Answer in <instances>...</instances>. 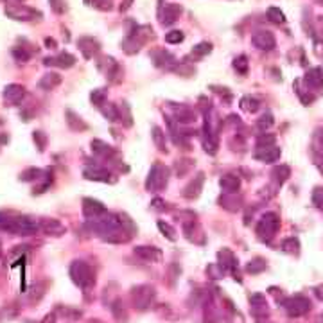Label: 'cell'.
<instances>
[{
    "label": "cell",
    "instance_id": "obj_1",
    "mask_svg": "<svg viewBox=\"0 0 323 323\" xmlns=\"http://www.w3.org/2000/svg\"><path fill=\"white\" fill-rule=\"evenodd\" d=\"M69 273H70V278H72L74 284L79 285L85 293H88V291L94 289L95 271L88 262H85V260H74V262L70 264Z\"/></svg>",
    "mask_w": 323,
    "mask_h": 323
},
{
    "label": "cell",
    "instance_id": "obj_2",
    "mask_svg": "<svg viewBox=\"0 0 323 323\" xmlns=\"http://www.w3.org/2000/svg\"><path fill=\"white\" fill-rule=\"evenodd\" d=\"M278 228H280V217L275 214V212H267V214H264L262 217L258 219L255 232H257V237L260 241L269 242L273 237L276 235Z\"/></svg>",
    "mask_w": 323,
    "mask_h": 323
},
{
    "label": "cell",
    "instance_id": "obj_3",
    "mask_svg": "<svg viewBox=\"0 0 323 323\" xmlns=\"http://www.w3.org/2000/svg\"><path fill=\"white\" fill-rule=\"evenodd\" d=\"M129 298H131V303L137 310H147L153 303H155L156 298V291L155 287H151L147 284L137 285V287L131 289L129 293Z\"/></svg>",
    "mask_w": 323,
    "mask_h": 323
},
{
    "label": "cell",
    "instance_id": "obj_4",
    "mask_svg": "<svg viewBox=\"0 0 323 323\" xmlns=\"http://www.w3.org/2000/svg\"><path fill=\"white\" fill-rule=\"evenodd\" d=\"M169 167L162 164H155L151 167L149 171V176L146 180V189L149 192H158V190L165 189L167 187V181H169Z\"/></svg>",
    "mask_w": 323,
    "mask_h": 323
},
{
    "label": "cell",
    "instance_id": "obj_5",
    "mask_svg": "<svg viewBox=\"0 0 323 323\" xmlns=\"http://www.w3.org/2000/svg\"><path fill=\"white\" fill-rule=\"evenodd\" d=\"M40 223V232H43L45 235L51 237H61L67 233V226L61 221L54 219V217H43L38 221Z\"/></svg>",
    "mask_w": 323,
    "mask_h": 323
},
{
    "label": "cell",
    "instance_id": "obj_6",
    "mask_svg": "<svg viewBox=\"0 0 323 323\" xmlns=\"http://www.w3.org/2000/svg\"><path fill=\"white\" fill-rule=\"evenodd\" d=\"M103 214H106V207L101 201L92 198L83 199V215L85 217H88V219H97Z\"/></svg>",
    "mask_w": 323,
    "mask_h": 323
},
{
    "label": "cell",
    "instance_id": "obj_7",
    "mask_svg": "<svg viewBox=\"0 0 323 323\" xmlns=\"http://www.w3.org/2000/svg\"><path fill=\"white\" fill-rule=\"evenodd\" d=\"M6 13H8L11 18H15V20H33V18L40 17L38 11L27 8V6H20V4L8 6V8H6Z\"/></svg>",
    "mask_w": 323,
    "mask_h": 323
},
{
    "label": "cell",
    "instance_id": "obj_8",
    "mask_svg": "<svg viewBox=\"0 0 323 323\" xmlns=\"http://www.w3.org/2000/svg\"><path fill=\"white\" fill-rule=\"evenodd\" d=\"M24 97H26V88L22 85H9L6 86L4 90V103L8 104V106H17V104H20L22 101H24Z\"/></svg>",
    "mask_w": 323,
    "mask_h": 323
},
{
    "label": "cell",
    "instance_id": "obj_9",
    "mask_svg": "<svg viewBox=\"0 0 323 323\" xmlns=\"http://www.w3.org/2000/svg\"><path fill=\"white\" fill-rule=\"evenodd\" d=\"M133 253L140 260H144V262H160L162 257H164L162 251L158 248H155V246H137L133 250Z\"/></svg>",
    "mask_w": 323,
    "mask_h": 323
},
{
    "label": "cell",
    "instance_id": "obj_10",
    "mask_svg": "<svg viewBox=\"0 0 323 323\" xmlns=\"http://www.w3.org/2000/svg\"><path fill=\"white\" fill-rule=\"evenodd\" d=\"M285 309H287V312L291 316H300L310 309V301L303 296L289 298V300L285 301Z\"/></svg>",
    "mask_w": 323,
    "mask_h": 323
},
{
    "label": "cell",
    "instance_id": "obj_11",
    "mask_svg": "<svg viewBox=\"0 0 323 323\" xmlns=\"http://www.w3.org/2000/svg\"><path fill=\"white\" fill-rule=\"evenodd\" d=\"M251 42H253L255 47L262 49V51H271V49L276 45L275 36H273L269 31H258V33H255Z\"/></svg>",
    "mask_w": 323,
    "mask_h": 323
},
{
    "label": "cell",
    "instance_id": "obj_12",
    "mask_svg": "<svg viewBox=\"0 0 323 323\" xmlns=\"http://www.w3.org/2000/svg\"><path fill=\"white\" fill-rule=\"evenodd\" d=\"M217 260H219V266L223 267L224 271H232L233 275H237V258L235 255H233L232 250H228V248H223V250L217 253Z\"/></svg>",
    "mask_w": 323,
    "mask_h": 323
},
{
    "label": "cell",
    "instance_id": "obj_13",
    "mask_svg": "<svg viewBox=\"0 0 323 323\" xmlns=\"http://www.w3.org/2000/svg\"><path fill=\"white\" fill-rule=\"evenodd\" d=\"M255 158L260 160V162H266V164H273V162H276L280 158V147H276L275 144L258 147L255 151Z\"/></svg>",
    "mask_w": 323,
    "mask_h": 323
},
{
    "label": "cell",
    "instance_id": "obj_14",
    "mask_svg": "<svg viewBox=\"0 0 323 323\" xmlns=\"http://www.w3.org/2000/svg\"><path fill=\"white\" fill-rule=\"evenodd\" d=\"M85 178L86 180H94V181H104V183H113L115 178H112V172L108 171V169H103V167H88L85 169Z\"/></svg>",
    "mask_w": 323,
    "mask_h": 323
},
{
    "label": "cell",
    "instance_id": "obj_15",
    "mask_svg": "<svg viewBox=\"0 0 323 323\" xmlns=\"http://www.w3.org/2000/svg\"><path fill=\"white\" fill-rule=\"evenodd\" d=\"M203 183H205V174H203V172H199L198 176L194 178V180L190 181L189 185H187L185 189H183V198H187V199L198 198L199 194H201Z\"/></svg>",
    "mask_w": 323,
    "mask_h": 323
},
{
    "label": "cell",
    "instance_id": "obj_16",
    "mask_svg": "<svg viewBox=\"0 0 323 323\" xmlns=\"http://www.w3.org/2000/svg\"><path fill=\"white\" fill-rule=\"evenodd\" d=\"M250 303H251V312H253L255 318H264V316L269 314L267 310V303L266 298L262 294H251L250 296Z\"/></svg>",
    "mask_w": 323,
    "mask_h": 323
},
{
    "label": "cell",
    "instance_id": "obj_17",
    "mask_svg": "<svg viewBox=\"0 0 323 323\" xmlns=\"http://www.w3.org/2000/svg\"><path fill=\"white\" fill-rule=\"evenodd\" d=\"M219 185L226 194H235L237 190L241 189V180L235 174H224L219 180Z\"/></svg>",
    "mask_w": 323,
    "mask_h": 323
},
{
    "label": "cell",
    "instance_id": "obj_18",
    "mask_svg": "<svg viewBox=\"0 0 323 323\" xmlns=\"http://www.w3.org/2000/svg\"><path fill=\"white\" fill-rule=\"evenodd\" d=\"M92 153L101 156V158H112V156H115V149L112 146H108L106 142H103V140H92Z\"/></svg>",
    "mask_w": 323,
    "mask_h": 323
},
{
    "label": "cell",
    "instance_id": "obj_19",
    "mask_svg": "<svg viewBox=\"0 0 323 323\" xmlns=\"http://www.w3.org/2000/svg\"><path fill=\"white\" fill-rule=\"evenodd\" d=\"M181 15V8L180 4H167L164 8V13H162V24L165 26H171L178 20V17Z\"/></svg>",
    "mask_w": 323,
    "mask_h": 323
},
{
    "label": "cell",
    "instance_id": "obj_20",
    "mask_svg": "<svg viewBox=\"0 0 323 323\" xmlns=\"http://www.w3.org/2000/svg\"><path fill=\"white\" fill-rule=\"evenodd\" d=\"M110 309H112V314H113V318H115L117 321H119V323H128V319H129L128 309L124 307V303H122L121 298H117L115 301H112Z\"/></svg>",
    "mask_w": 323,
    "mask_h": 323
},
{
    "label": "cell",
    "instance_id": "obj_21",
    "mask_svg": "<svg viewBox=\"0 0 323 323\" xmlns=\"http://www.w3.org/2000/svg\"><path fill=\"white\" fill-rule=\"evenodd\" d=\"M45 63H47V65H56V67H63V69H69V67H72V65L76 63V58L70 56V54H67V52H61L60 56H56V58H47V60H45Z\"/></svg>",
    "mask_w": 323,
    "mask_h": 323
},
{
    "label": "cell",
    "instance_id": "obj_22",
    "mask_svg": "<svg viewBox=\"0 0 323 323\" xmlns=\"http://www.w3.org/2000/svg\"><path fill=\"white\" fill-rule=\"evenodd\" d=\"M305 83L310 86V88H314V90H319L323 86V72L321 69H312L307 72L305 76Z\"/></svg>",
    "mask_w": 323,
    "mask_h": 323
},
{
    "label": "cell",
    "instance_id": "obj_23",
    "mask_svg": "<svg viewBox=\"0 0 323 323\" xmlns=\"http://www.w3.org/2000/svg\"><path fill=\"white\" fill-rule=\"evenodd\" d=\"M174 115H176V121L181 122V124H190V122L196 121V113L187 106L174 108Z\"/></svg>",
    "mask_w": 323,
    "mask_h": 323
},
{
    "label": "cell",
    "instance_id": "obj_24",
    "mask_svg": "<svg viewBox=\"0 0 323 323\" xmlns=\"http://www.w3.org/2000/svg\"><path fill=\"white\" fill-rule=\"evenodd\" d=\"M67 124H69V128L72 131H85V129H88V124L83 121L81 117H78L74 112H70V110L67 112Z\"/></svg>",
    "mask_w": 323,
    "mask_h": 323
},
{
    "label": "cell",
    "instance_id": "obj_25",
    "mask_svg": "<svg viewBox=\"0 0 323 323\" xmlns=\"http://www.w3.org/2000/svg\"><path fill=\"white\" fill-rule=\"evenodd\" d=\"M79 49H81L83 56H85V58H92L95 52L99 51V47H97V42H95L94 38H83V40H79Z\"/></svg>",
    "mask_w": 323,
    "mask_h": 323
},
{
    "label": "cell",
    "instance_id": "obj_26",
    "mask_svg": "<svg viewBox=\"0 0 323 323\" xmlns=\"http://www.w3.org/2000/svg\"><path fill=\"white\" fill-rule=\"evenodd\" d=\"M56 314H60V318L67 319V321H78L81 318V310L72 309V307H67V305H60L56 309Z\"/></svg>",
    "mask_w": 323,
    "mask_h": 323
},
{
    "label": "cell",
    "instance_id": "obj_27",
    "mask_svg": "<svg viewBox=\"0 0 323 323\" xmlns=\"http://www.w3.org/2000/svg\"><path fill=\"white\" fill-rule=\"evenodd\" d=\"M61 83V76L60 74H45L42 78V81H40V88H43V90H52V88H56L58 85Z\"/></svg>",
    "mask_w": 323,
    "mask_h": 323
},
{
    "label": "cell",
    "instance_id": "obj_28",
    "mask_svg": "<svg viewBox=\"0 0 323 323\" xmlns=\"http://www.w3.org/2000/svg\"><path fill=\"white\" fill-rule=\"evenodd\" d=\"M101 113L106 117L108 121H112V122H115V121H119V119H121V110H119V108H117L115 104H112V103L103 104V106H101Z\"/></svg>",
    "mask_w": 323,
    "mask_h": 323
},
{
    "label": "cell",
    "instance_id": "obj_29",
    "mask_svg": "<svg viewBox=\"0 0 323 323\" xmlns=\"http://www.w3.org/2000/svg\"><path fill=\"white\" fill-rule=\"evenodd\" d=\"M153 142H155V146L158 147L160 151H167V142H165V133L164 129L158 128V126H153Z\"/></svg>",
    "mask_w": 323,
    "mask_h": 323
},
{
    "label": "cell",
    "instance_id": "obj_30",
    "mask_svg": "<svg viewBox=\"0 0 323 323\" xmlns=\"http://www.w3.org/2000/svg\"><path fill=\"white\" fill-rule=\"evenodd\" d=\"M194 167V160L190 158H183V160H178L176 162V176L178 178H183L187 172H190V169Z\"/></svg>",
    "mask_w": 323,
    "mask_h": 323
},
{
    "label": "cell",
    "instance_id": "obj_31",
    "mask_svg": "<svg viewBox=\"0 0 323 323\" xmlns=\"http://www.w3.org/2000/svg\"><path fill=\"white\" fill-rule=\"evenodd\" d=\"M47 282H42V284H36L35 287L31 289L29 293V303H38L40 298L45 294V289H47Z\"/></svg>",
    "mask_w": 323,
    "mask_h": 323
},
{
    "label": "cell",
    "instance_id": "obj_32",
    "mask_svg": "<svg viewBox=\"0 0 323 323\" xmlns=\"http://www.w3.org/2000/svg\"><path fill=\"white\" fill-rule=\"evenodd\" d=\"M219 203H221V207H224L230 212H235L237 208H239V201H237V198L233 196V194H226V196H223V198L219 199Z\"/></svg>",
    "mask_w": 323,
    "mask_h": 323
},
{
    "label": "cell",
    "instance_id": "obj_33",
    "mask_svg": "<svg viewBox=\"0 0 323 323\" xmlns=\"http://www.w3.org/2000/svg\"><path fill=\"white\" fill-rule=\"evenodd\" d=\"M289 174H291V169H289L287 165H280V167L273 169V176H275L276 183H280V185H282V183L287 180Z\"/></svg>",
    "mask_w": 323,
    "mask_h": 323
},
{
    "label": "cell",
    "instance_id": "obj_34",
    "mask_svg": "<svg viewBox=\"0 0 323 323\" xmlns=\"http://www.w3.org/2000/svg\"><path fill=\"white\" fill-rule=\"evenodd\" d=\"M266 269V260L264 258H255V260H251L248 266H246V271L251 273V275H257V273L264 271Z\"/></svg>",
    "mask_w": 323,
    "mask_h": 323
},
{
    "label": "cell",
    "instance_id": "obj_35",
    "mask_svg": "<svg viewBox=\"0 0 323 323\" xmlns=\"http://www.w3.org/2000/svg\"><path fill=\"white\" fill-rule=\"evenodd\" d=\"M158 228H160V232L167 237L169 241H176V235H174V233H176V230L172 228L169 223H165V221H158Z\"/></svg>",
    "mask_w": 323,
    "mask_h": 323
},
{
    "label": "cell",
    "instance_id": "obj_36",
    "mask_svg": "<svg viewBox=\"0 0 323 323\" xmlns=\"http://www.w3.org/2000/svg\"><path fill=\"white\" fill-rule=\"evenodd\" d=\"M40 174H42V171L36 167H31V169H26V171L20 174V180L22 181H33V180H38Z\"/></svg>",
    "mask_w": 323,
    "mask_h": 323
},
{
    "label": "cell",
    "instance_id": "obj_37",
    "mask_svg": "<svg viewBox=\"0 0 323 323\" xmlns=\"http://www.w3.org/2000/svg\"><path fill=\"white\" fill-rule=\"evenodd\" d=\"M92 103L95 104V106H103L104 101H106V90H103V88H99V90H94L90 95Z\"/></svg>",
    "mask_w": 323,
    "mask_h": 323
},
{
    "label": "cell",
    "instance_id": "obj_38",
    "mask_svg": "<svg viewBox=\"0 0 323 323\" xmlns=\"http://www.w3.org/2000/svg\"><path fill=\"white\" fill-rule=\"evenodd\" d=\"M298 241L294 239V237H291V239H285L284 242H282V250L284 251H289V253H298Z\"/></svg>",
    "mask_w": 323,
    "mask_h": 323
},
{
    "label": "cell",
    "instance_id": "obj_39",
    "mask_svg": "<svg viewBox=\"0 0 323 323\" xmlns=\"http://www.w3.org/2000/svg\"><path fill=\"white\" fill-rule=\"evenodd\" d=\"M241 108L242 110H246V112L253 113L258 110V103L255 99H251V97H244V99L241 101Z\"/></svg>",
    "mask_w": 323,
    "mask_h": 323
},
{
    "label": "cell",
    "instance_id": "obj_40",
    "mask_svg": "<svg viewBox=\"0 0 323 323\" xmlns=\"http://www.w3.org/2000/svg\"><path fill=\"white\" fill-rule=\"evenodd\" d=\"M273 117L269 115V113H267V115H262L260 117V119H258L257 121V128L260 129V131H266V129H269L273 126Z\"/></svg>",
    "mask_w": 323,
    "mask_h": 323
},
{
    "label": "cell",
    "instance_id": "obj_41",
    "mask_svg": "<svg viewBox=\"0 0 323 323\" xmlns=\"http://www.w3.org/2000/svg\"><path fill=\"white\" fill-rule=\"evenodd\" d=\"M267 17H269V20L276 22V24H282V22H284V13H282L278 8L267 9Z\"/></svg>",
    "mask_w": 323,
    "mask_h": 323
},
{
    "label": "cell",
    "instance_id": "obj_42",
    "mask_svg": "<svg viewBox=\"0 0 323 323\" xmlns=\"http://www.w3.org/2000/svg\"><path fill=\"white\" fill-rule=\"evenodd\" d=\"M33 138H35L36 146H38L40 151H43L45 147H47V137H45V133H42V131H35L33 133Z\"/></svg>",
    "mask_w": 323,
    "mask_h": 323
},
{
    "label": "cell",
    "instance_id": "obj_43",
    "mask_svg": "<svg viewBox=\"0 0 323 323\" xmlns=\"http://www.w3.org/2000/svg\"><path fill=\"white\" fill-rule=\"evenodd\" d=\"M210 43H199L198 47H194V51H192V56L194 58H201V56H205L207 52H210Z\"/></svg>",
    "mask_w": 323,
    "mask_h": 323
},
{
    "label": "cell",
    "instance_id": "obj_44",
    "mask_svg": "<svg viewBox=\"0 0 323 323\" xmlns=\"http://www.w3.org/2000/svg\"><path fill=\"white\" fill-rule=\"evenodd\" d=\"M224 273V269L219 266V264H212V266L207 267V275H210L212 278H221Z\"/></svg>",
    "mask_w": 323,
    "mask_h": 323
},
{
    "label": "cell",
    "instance_id": "obj_45",
    "mask_svg": "<svg viewBox=\"0 0 323 323\" xmlns=\"http://www.w3.org/2000/svg\"><path fill=\"white\" fill-rule=\"evenodd\" d=\"M271 144H275V135H260L257 138V147L271 146Z\"/></svg>",
    "mask_w": 323,
    "mask_h": 323
},
{
    "label": "cell",
    "instance_id": "obj_46",
    "mask_svg": "<svg viewBox=\"0 0 323 323\" xmlns=\"http://www.w3.org/2000/svg\"><path fill=\"white\" fill-rule=\"evenodd\" d=\"M233 67H235V70H237L239 74H246V72H248V61H246L244 56H241L239 60H235Z\"/></svg>",
    "mask_w": 323,
    "mask_h": 323
},
{
    "label": "cell",
    "instance_id": "obj_47",
    "mask_svg": "<svg viewBox=\"0 0 323 323\" xmlns=\"http://www.w3.org/2000/svg\"><path fill=\"white\" fill-rule=\"evenodd\" d=\"M183 40V35H181L180 31H171L167 36H165V42L167 43H180Z\"/></svg>",
    "mask_w": 323,
    "mask_h": 323
},
{
    "label": "cell",
    "instance_id": "obj_48",
    "mask_svg": "<svg viewBox=\"0 0 323 323\" xmlns=\"http://www.w3.org/2000/svg\"><path fill=\"white\" fill-rule=\"evenodd\" d=\"M312 201H314V205L318 208H321L323 210V189L319 187V189H316L314 192H312Z\"/></svg>",
    "mask_w": 323,
    "mask_h": 323
},
{
    "label": "cell",
    "instance_id": "obj_49",
    "mask_svg": "<svg viewBox=\"0 0 323 323\" xmlns=\"http://www.w3.org/2000/svg\"><path fill=\"white\" fill-rule=\"evenodd\" d=\"M318 142H319V149H323V129L318 133Z\"/></svg>",
    "mask_w": 323,
    "mask_h": 323
},
{
    "label": "cell",
    "instance_id": "obj_50",
    "mask_svg": "<svg viewBox=\"0 0 323 323\" xmlns=\"http://www.w3.org/2000/svg\"><path fill=\"white\" fill-rule=\"evenodd\" d=\"M86 323H103V321H101L99 318H92V319H88Z\"/></svg>",
    "mask_w": 323,
    "mask_h": 323
},
{
    "label": "cell",
    "instance_id": "obj_51",
    "mask_svg": "<svg viewBox=\"0 0 323 323\" xmlns=\"http://www.w3.org/2000/svg\"><path fill=\"white\" fill-rule=\"evenodd\" d=\"M318 296H319V298H321V300H323V289H319V291H318Z\"/></svg>",
    "mask_w": 323,
    "mask_h": 323
},
{
    "label": "cell",
    "instance_id": "obj_52",
    "mask_svg": "<svg viewBox=\"0 0 323 323\" xmlns=\"http://www.w3.org/2000/svg\"><path fill=\"white\" fill-rule=\"evenodd\" d=\"M321 323H323V316H321Z\"/></svg>",
    "mask_w": 323,
    "mask_h": 323
},
{
    "label": "cell",
    "instance_id": "obj_53",
    "mask_svg": "<svg viewBox=\"0 0 323 323\" xmlns=\"http://www.w3.org/2000/svg\"><path fill=\"white\" fill-rule=\"evenodd\" d=\"M0 253H2V250H0Z\"/></svg>",
    "mask_w": 323,
    "mask_h": 323
}]
</instances>
